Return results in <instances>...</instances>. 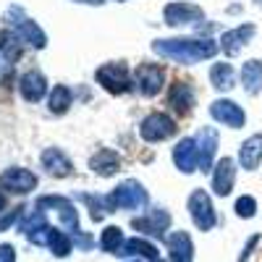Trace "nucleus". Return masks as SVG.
Masks as SVG:
<instances>
[{
    "label": "nucleus",
    "mask_w": 262,
    "mask_h": 262,
    "mask_svg": "<svg viewBox=\"0 0 262 262\" xmlns=\"http://www.w3.org/2000/svg\"><path fill=\"white\" fill-rule=\"evenodd\" d=\"M152 50H155L160 58H168L173 63H200L207 58H215L221 45L212 39H155L152 42Z\"/></svg>",
    "instance_id": "f257e3e1"
},
{
    "label": "nucleus",
    "mask_w": 262,
    "mask_h": 262,
    "mask_svg": "<svg viewBox=\"0 0 262 262\" xmlns=\"http://www.w3.org/2000/svg\"><path fill=\"white\" fill-rule=\"evenodd\" d=\"M107 205L111 210H139L147 205V191L139 181H123L107 194Z\"/></svg>",
    "instance_id": "f03ea898"
},
{
    "label": "nucleus",
    "mask_w": 262,
    "mask_h": 262,
    "mask_svg": "<svg viewBox=\"0 0 262 262\" xmlns=\"http://www.w3.org/2000/svg\"><path fill=\"white\" fill-rule=\"evenodd\" d=\"M8 24H11V29H13L21 39L29 42V45H34L37 50H42V48L48 45L45 32H42L29 16H24V11H21V8H11V11H8Z\"/></svg>",
    "instance_id": "7ed1b4c3"
},
{
    "label": "nucleus",
    "mask_w": 262,
    "mask_h": 262,
    "mask_svg": "<svg viewBox=\"0 0 262 262\" xmlns=\"http://www.w3.org/2000/svg\"><path fill=\"white\" fill-rule=\"evenodd\" d=\"M97 84H102L111 95H123L131 90V79H128V69L126 63H105L97 69Z\"/></svg>",
    "instance_id": "20e7f679"
},
{
    "label": "nucleus",
    "mask_w": 262,
    "mask_h": 262,
    "mask_svg": "<svg viewBox=\"0 0 262 262\" xmlns=\"http://www.w3.org/2000/svg\"><path fill=\"white\" fill-rule=\"evenodd\" d=\"M179 131V126H176V121H173L170 116H165V113H152V116H147L144 121H142V126H139V137L144 139V142H165V139H170L173 134Z\"/></svg>",
    "instance_id": "39448f33"
},
{
    "label": "nucleus",
    "mask_w": 262,
    "mask_h": 262,
    "mask_svg": "<svg viewBox=\"0 0 262 262\" xmlns=\"http://www.w3.org/2000/svg\"><path fill=\"white\" fill-rule=\"evenodd\" d=\"M189 212H191L194 226L200 228V231H212L215 223H217L215 207H212V202H210L207 191H202V189L191 191V196H189Z\"/></svg>",
    "instance_id": "423d86ee"
},
{
    "label": "nucleus",
    "mask_w": 262,
    "mask_h": 262,
    "mask_svg": "<svg viewBox=\"0 0 262 262\" xmlns=\"http://www.w3.org/2000/svg\"><path fill=\"white\" fill-rule=\"evenodd\" d=\"M21 231H24V236L29 238L32 244H37V247H50L53 236H55V228L48 226L45 212L37 210V207L24 217V223H21Z\"/></svg>",
    "instance_id": "0eeeda50"
},
{
    "label": "nucleus",
    "mask_w": 262,
    "mask_h": 262,
    "mask_svg": "<svg viewBox=\"0 0 262 262\" xmlns=\"http://www.w3.org/2000/svg\"><path fill=\"white\" fill-rule=\"evenodd\" d=\"M163 69H158L155 63H142L137 66V71H134V86H137V92L144 95V97H155L160 90H163Z\"/></svg>",
    "instance_id": "6e6552de"
},
{
    "label": "nucleus",
    "mask_w": 262,
    "mask_h": 262,
    "mask_svg": "<svg viewBox=\"0 0 262 262\" xmlns=\"http://www.w3.org/2000/svg\"><path fill=\"white\" fill-rule=\"evenodd\" d=\"M37 210H42V212H45V210H55L66 228H71L74 233L79 231V217H76V210H74L71 200H66V196H58V194L39 196V200H37Z\"/></svg>",
    "instance_id": "1a4fd4ad"
},
{
    "label": "nucleus",
    "mask_w": 262,
    "mask_h": 262,
    "mask_svg": "<svg viewBox=\"0 0 262 262\" xmlns=\"http://www.w3.org/2000/svg\"><path fill=\"white\" fill-rule=\"evenodd\" d=\"M210 116L217 121V123H223V126H231V128H242L247 123V113H244V107L233 102V100H215L210 105Z\"/></svg>",
    "instance_id": "9d476101"
},
{
    "label": "nucleus",
    "mask_w": 262,
    "mask_h": 262,
    "mask_svg": "<svg viewBox=\"0 0 262 262\" xmlns=\"http://www.w3.org/2000/svg\"><path fill=\"white\" fill-rule=\"evenodd\" d=\"M194 139H196V168L200 170L215 168L212 160H215V152H217V131L212 126H205V128H200V134Z\"/></svg>",
    "instance_id": "9b49d317"
},
{
    "label": "nucleus",
    "mask_w": 262,
    "mask_h": 262,
    "mask_svg": "<svg viewBox=\"0 0 262 262\" xmlns=\"http://www.w3.org/2000/svg\"><path fill=\"white\" fill-rule=\"evenodd\" d=\"M254 34H257V27H254V24H238V27L223 32L217 45H221V50H223L226 55H236V53H242L244 45H249Z\"/></svg>",
    "instance_id": "f8f14e48"
},
{
    "label": "nucleus",
    "mask_w": 262,
    "mask_h": 262,
    "mask_svg": "<svg viewBox=\"0 0 262 262\" xmlns=\"http://www.w3.org/2000/svg\"><path fill=\"white\" fill-rule=\"evenodd\" d=\"M163 16H165V24L184 27V24H196V21H202L205 11L200 6H191V3H168Z\"/></svg>",
    "instance_id": "ddd939ff"
},
{
    "label": "nucleus",
    "mask_w": 262,
    "mask_h": 262,
    "mask_svg": "<svg viewBox=\"0 0 262 262\" xmlns=\"http://www.w3.org/2000/svg\"><path fill=\"white\" fill-rule=\"evenodd\" d=\"M37 186V176L27 168H8L0 176V189L13 191V194H27Z\"/></svg>",
    "instance_id": "4468645a"
},
{
    "label": "nucleus",
    "mask_w": 262,
    "mask_h": 262,
    "mask_svg": "<svg viewBox=\"0 0 262 262\" xmlns=\"http://www.w3.org/2000/svg\"><path fill=\"white\" fill-rule=\"evenodd\" d=\"M236 184V163L231 158H221L212 168V191L217 196H228Z\"/></svg>",
    "instance_id": "2eb2a0df"
},
{
    "label": "nucleus",
    "mask_w": 262,
    "mask_h": 262,
    "mask_svg": "<svg viewBox=\"0 0 262 262\" xmlns=\"http://www.w3.org/2000/svg\"><path fill=\"white\" fill-rule=\"evenodd\" d=\"M131 226H134L137 231H142V233H149V236L163 238V233H165L168 226H170V215H168L163 207H155V210H149L144 217H134V221H131Z\"/></svg>",
    "instance_id": "dca6fc26"
},
{
    "label": "nucleus",
    "mask_w": 262,
    "mask_h": 262,
    "mask_svg": "<svg viewBox=\"0 0 262 262\" xmlns=\"http://www.w3.org/2000/svg\"><path fill=\"white\" fill-rule=\"evenodd\" d=\"M238 165L244 170H257L262 165V131L242 142V147H238Z\"/></svg>",
    "instance_id": "f3484780"
},
{
    "label": "nucleus",
    "mask_w": 262,
    "mask_h": 262,
    "mask_svg": "<svg viewBox=\"0 0 262 262\" xmlns=\"http://www.w3.org/2000/svg\"><path fill=\"white\" fill-rule=\"evenodd\" d=\"M42 165H45L48 173L55 179H66V176H71V170H74V163L69 160V155L58 147H48L42 152Z\"/></svg>",
    "instance_id": "a211bd4d"
},
{
    "label": "nucleus",
    "mask_w": 262,
    "mask_h": 262,
    "mask_svg": "<svg viewBox=\"0 0 262 262\" xmlns=\"http://www.w3.org/2000/svg\"><path fill=\"white\" fill-rule=\"evenodd\" d=\"M173 163L181 173H194L196 170V139L184 137L176 147H173Z\"/></svg>",
    "instance_id": "6ab92c4d"
},
{
    "label": "nucleus",
    "mask_w": 262,
    "mask_h": 262,
    "mask_svg": "<svg viewBox=\"0 0 262 262\" xmlns=\"http://www.w3.org/2000/svg\"><path fill=\"white\" fill-rule=\"evenodd\" d=\"M18 90H21V97H24L27 102H39L48 92V81L39 71H27L24 76H21Z\"/></svg>",
    "instance_id": "aec40b11"
},
{
    "label": "nucleus",
    "mask_w": 262,
    "mask_h": 262,
    "mask_svg": "<svg viewBox=\"0 0 262 262\" xmlns=\"http://www.w3.org/2000/svg\"><path fill=\"white\" fill-rule=\"evenodd\" d=\"M168 252H170V262H194L191 236L186 231H176L173 236H168Z\"/></svg>",
    "instance_id": "412c9836"
},
{
    "label": "nucleus",
    "mask_w": 262,
    "mask_h": 262,
    "mask_svg": "<svg viewBox=\"0 0 262 262\" xmlns=\"http://www.w3.org/2000/svg\"><path fill=\"white\" fill-rule=\"evenodd\" d=\"M238 79H242V86L247 95H259L262 92V60L259 58H252L242 66L238 71Z\"/></svg>",
    "instance_id": "4be33fe9"
},
{
    "label": "nucleus",
    "mask_w": 262,
    "mask_h": 262,
    "mask_svg": "<svg viewBox=\"0 0 262 262\" xmlns=\"http://www.w3.org/2000/svg\"><path fill=\"white\" fill-rule=\"evenodd\" d=\"M168 102L176 107V111H191V105L196 102V92L189 81H176L170 86V95H168Z\"/></svg>",
    "instance_id": "5701e85b"
},
{
    "label": "nucleus",
    "mask_w": 262,
    "mask_h": 262,
    "mask_svg": "<svg viewBox=\"0 0 262 262\" xmlns=\"http://www.w3.org/2000/svg\"><path fill=\"white\" fill-rule=\"evenodd\" d=\"M90 168L95 173H100V176H113L116 170H121V158L113 149H100L90 158Z\"/></svg>",
    "instance_id": "b1692460"
},
{
    "label": "nucleus",
    "mask_w": 262,
    "mask_h": 262,
    "mask_svg": "<svg viewBox=\"0 0 262 262\" xmlns=\"http://www.w3.org/2000/svg\"><path fill=\"white\" fill-rule=\"evenodd\" d=\"M210 81L217 92H228L236 86V71L231 63H215L210 69Z\"/></svg>",
    "instance_id": "393cba45"
},
{
    "label": "nucleus",
    "mask_w": 262,
    "mask_h": 262,
    "mask_svg": "<svg viewBox=\"0 0 262 262\" xmlns=\"http://www.w3.org/2000/svg\"><path fill=\"white\" fill-rule=\"evenodd\" d=\"M71 102H74V95H71L69 86H66V84H55V86H53V92H50V97H48V107H50V113H55V116L66 113Z\"/></svg>",
    "instance_id": "a878e982"
},
{
    "label": "nucleus",
    "mask_w": 262,
    "mask_h": 262,
    "mask_svg": "<svg viewBox=\"0 0 262 262\" xmlns=\"http://www.w3.org/2000/svg\"><path fill=\"white\" fill-rule=\"evenodd\" d=\"M121 254L126 257H144V259H158V247L149 244L147 238H128L123 244Z\"/></svg>",
    "instance_id": "bb28decb"
},
{
    "label": "nucleus",
    "mask_w": 262,
    "mask_h": 262,
    "mask_svg": "<svg viewBox=\"0 0 262 262\" xmlns=\"http://www.w3.org/2000/svg\"><path fill=\"white\" fill-rule=\"evenodd\" d=\"M123 244H126V238H123V231H121L118 226H107V228L102 231V236H100V247H102V252L121 254Z\"/></svg>",
    "instance_id": "cd10ccee"
},
{
    "label": "nucleus",
    "mask_w": 262,
    "mask_h": 262,
    "mask_svg": "<svg viewBox=\"0 0 262 262\" xmlns=\"http://www.w3.org/2000/svg\"><path fill=\"white\" fill-rule=\"evenodd\" d=\"M21 45H24V39H21L16 32H0V50L6 53V58L13 63L21 53Z\"/></svg>",
    "instance_id": "c85d7f7f"
},
{
    "label": "nucleus",
    "mask_w": 262,
    "mask_h": 262,
    "mask_svg": "<svg viewBox=\"0 0 262 262\" xmlns=\"http://www.w3.org/2000/svg\"><path fill=\"white\" fill-rule=\"evenodd\" d=\"M50 249H53V254L55 257H66L71 249H74V238L66 233V231H55V236H53V242H50Z\"/></svg>",
    "instance_id": "c756f323"
},
{
    "label": "nucleus",
    "mask_w": 262,
    "mask_h": 262,
    "mask_svg": "<svg viewBox=\"0 0 262 262\" xmlns=\"http://www.w3.org/2000/svg\"><path fill=\"white\" fill-rule=\"evenodd\" d=\"M236 215L238 217H254L257 215V200L254 196H249V194H244V196H238L236 200Z\"/></svg>",
    "instance_id": "7c9ffc66"
},
{
    "label": "nucleus",
    "mask_w": 262,
    "mask_h": 262,
    "mask_svg": "<svg viewBox=\"0 0 262 262\" xmlns=\"http://www.w3.org/2000/svg\"><path fill=\"white\" fill-rule=\"evenodd\" d=\"M21 210H27V207H16L13 212H8V215L0 217V231H6L8 226H13V223L18 221V217H21Z\"/></svg>",
    "instance_id": "2f4dec72"
},
{
    "label": "nucleus",
    "mask_w": 262,
    "mask_h": 262,
    "mask_svg": "<svg viewBox=\"0 0 262 262\" xmlns=\"http://www.w3.org/2000/svg\"><path fill=\"white\" fill-rule=\"evenodd\" d=\"M0 262H16V249L11 244L0 247Z\"/></svg>",
    "instance_id": "473e14b6"
},
{
    "label": "nucleus",
    "mask_w": 262,
    "mask_h": 262,
    "mask_svg": "<svg viewBox=\"0 0 262 262\" xmlns=\"http://www.w3.org/2000/svg\"><path fill=\"white\" fill-rule=\"evenodd\" d=\"M6 210V194H3V189H0V212Z\"/></svg>",
    "instance_id": "72a5a7b5"
},
{
    "label": "nucleus",
    "mask_w": 262,
    "mask_h": 262,
    "mask_svg": "<svg viewBox=\"0 0 262 262\" xmlns=\"http://www.w3.org/2000/svg\"><path fill=\"white\" fill-rule=\"evenodd\" d=\"M81 3H95V6H100V3H105V0H81Z\"/></svg>",
    "instance_id": "f704fd0d"
},
{
    "label": "nucleus",
    "mask_w": 262,
    "mask_h": 262,
    "mask_svg": "<svg viewBox=\"0 0 262 262\" xmlns=\"http://www.w3.org/2000/svg\"><path fill=\"white\" fill-rule=\"evenodd\" d=\"M254 3H259V6H262V0H254Z\"/></svg>",
    "instance_id": "c9c22d12"
},
{
    "label": "nucleus",
    "mask_w": 262,
    "mask_h": 262,
    "mask_svg": "<svg viewBox=\"0 0 262 262\" xmlns=\"http://www.w3.org/2000/svg\"><path fill=\"white\" fill-rule=\"evenodd\" d=\"M118 3H123V0H118Z\"/></svg>",
    "instance_id": "e433bc0d"
},
{
    "label": "nucleus",
    "mask_w": 262,
    "mask_h": 262,
    "mask_svg": "<svg viewBox=\"0 0 262 262\" xmlns=\"http://www.w3.org/2000/svg\"><path fill=\"white\" fill-rule=\"evenodd\" d=\"M134 262H139V259H134Z\"/></svg>",
    "instance_id": "4c0bfd02"
}]
</instances>
